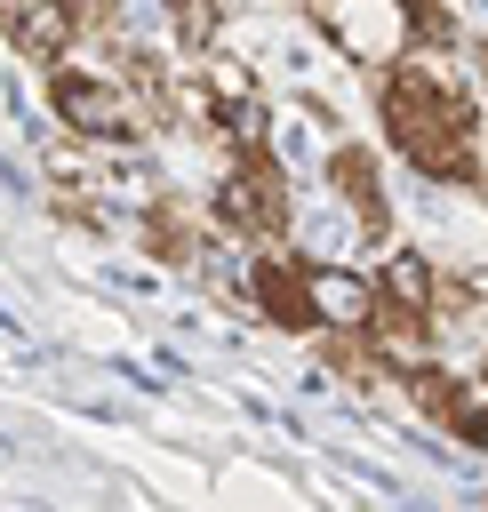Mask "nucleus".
Returning a JSON list of instances; mask_svg holds the SVG:
<instances>
[{"instance_id": "6", "label": "nucleus", "mask_w": 488, "mask_h": 512, "mask_svg": "<svg viewBox=\"0 0 488 512\" xmlns=\"http://www.w3.org/2000/svg\"><path fill=\"white\" fill-rule=\"evenodd\" d=\"M0 32L32 56V64H64L80 48V8L72 0H0Z\"/></svg>"}, {"instance_id": "5", "label": "nucleus", "mask_w": 488, "mask_h": 512, "mask_svg": "<svg viewBox=\"0 0 488 512\" xmlns=\"http://www.w3.org/2000/svg\"><path fill=\"white\" fill-rule=\"evenodd\" d=\"M304 304H312V336H368L376 280L344 256H304Z\"/></svg>"}, {"instance_id": "9", "label": "nucleus", "mask_w": 488, "mask_h": 512, "mask_svg": "<svg viewBox=\"0 0 488 512\" xmlns=\"http://www.w3.org/2000/svg\"><path fill=\"white\" fill-rule=\"evenodd\" d=\"M472 376H480V384H488V360H480V368H472Z\"/></svg>"}, {"instance_id": "3", "label": "nucleus", "mask_w": 488, "mask_h": 512, "mask_svg": "<svg viewBox=\"0 0 488 512\" xmlns=\"http://www.w3.org/2000/svg\"><path fill=\"white\" fill-rule=\"evenodd\" d=\"M320 32L344 64L360 72H392L408 48H416V16L408 0H320Z\"/></svg>"}, {"instance_id": "4", "label": "nucleus", "mask_w": 488, "mask_h": 512, "mask_svg": "<svg viewBox=\"0 0 488 512\" xmlns=\"http://www.w3.org/2000/svg\"><path fill=\"white\" fill-rule=\"evenodd\" d=\"M312 184H320V192L360 224V240H384V232H392V184H384V168H376V152H368V144H352V136H344Z\"/></svg>"}, {"instance_id": "2", "label": "nucleus", "mask_w": 488, "mask_h": 512, "mask_svg": "<svg viewBox=\"0 0 488 512\" xmlns=\"http://www.w3.org/2000/svg\"><path fill=\"white\" fill-rule=\"evenodd\" d=\"M48 112L72 144H96V152H136L152 136V112L128 96L120 72H96V64H64L48 80Z\"/></svg>"}, {"instance_id": "1", "label": "nucleus", "mask_w": 488, "mask_h": 512, "mask_svg": "<svg viewBox=\"0 0 488 512\" xmlns=\"http://www.w3.org/2000/svg\"><path fill=\"white\" fill-rule=\"evenodd\" d=\"M208 216L232 248H280L296 232V176L272 160V144H248L216 168L208 184Z\"/></svg>"}, {"instance_id": "8", "label": "nucleus", "mask_w": 488, "mask_h": 512, "mask_svg": "<svg viewBox=\"0 0 488 512\" xmlns=\"http://www.w3.org/2000/svg\"><path fill=\"white\" fill-rule=\"evenodd\" d=\"M160 24H168V40H176L184 56H200V48L224 40L232 8H224V0H160Z\"/></svg>"}, {"instance_id": "7", "label": "nucleus", "mask_w": 488, "mask_h": 512, "mask_svg": "<svg viewBox=\"0 0 488 512\" xmlns=\"http://www.w3.org/2000/svg\"><path fill=\"white\" fill-rule=\"evenodd\" d=\"M368 280H376L384 304H416V312H432V296H440V264H432V248H408V240H384L376 264H368Z\"/></svg>"}]
</instances>
